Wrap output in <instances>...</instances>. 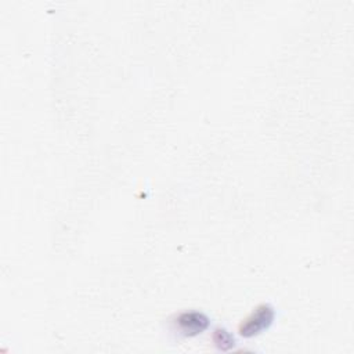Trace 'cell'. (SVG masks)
I'll return each instance as SVG.
<instances>
[{
    "mask_svg": "<svg viewBox=\"0 0 354 354\" xmlns=\"http://www.w3.org/2000/svg\"><path fill=\"white\" fill-rule=\"evenodd\" d=\"M274 319V310L268 304L259 306L241 325H239V333L243 337H252L261 330L267 329Z\"/></svg>",
    "mask_w": 354,
    "mask_h": 354,
    "instance_id": "6da1fadb",
    "label": "cell"
},
{
    "mask_svg": "<svg viewBox=\"0 0 354 354\" xmlns=\"http://www.w3.org/2000/svg\"><path fill=\"white\" fill-rule=\"evenodd\" d=\"M176 324L184 336H196L209 326V318L199 311H187L177 317Z\"/></svg>",
    "mask_w": 354,
    "mask_h": 354,
    "instance_id": "7a4b0ae2",
    "label": "cell"
},
{
    "mask_svg": "<svg viewBox=\"0 0 354 354\" xmlns=\"http://www.w3.org/2000/svg\"><path fill=\"white\" fill-rule=\"evenodd\" d=\"M214 343L221 350H230L234 346V337H231V335L227 330L217 329L214 333Z\"/></svg>",
    "mask_w": 354,
    "mask_h": 354,
    "instance_id": "3957f363",
    "label": "cell"
}]
</instances>
